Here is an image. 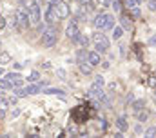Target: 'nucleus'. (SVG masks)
Here are the masks:
<instances>
[{
  "label": "nucleus",
  "instance_id": "nucleus-1",
  "mask_svg": "<svg viewBox=\"0 0 156 138\" xmlns=\"http://www.w3.org/2000/svg\"><path fill=\"white\" fill-rule=\"evenodd\" d=\"M93 24H94L96 29H100V31H107V29H113V27H115V16L109 15V13H100V15L94 16Z\"/></svg>",
  "mask_w": 156,
  "mask_h": 138
},
{
  "label": "nucleus",
  "instance_id": "nucleus-2",
  "mask_svg": "<svg viewBox=\"0 0 156 138\" xmlns=\"http://www.w3.org/2000/svg\"><path fill=\"white\" fill-rule=\"evenodd\" d=\"M93 44H94V49H96L100 55L107 53V49H109V45H111V44H109V38L102 33V31L93 33Z\"/></svg>",
  "mask_w": 156,
  "mask_h": 138
},
{
  "label": "nucleus",
  "instance_id": "nucleus-3",
  "mask_svg": "<svg viewBox=\"0 0 156 138\" xmlns=\"http://www.w3.org/2000/svg\"><path fill=\"white\" fill-rule=\"evenodd\" d=\"M58 42V29L49 26L44 33H42V45L44 47H53L55 44Z\"/></svg>",
  "mask_w": 156,
  "mask_h": 138
},
{
  "label": "nucleus",
  "instance_id": "nucleus-4",
  "mask_svg": "<svg viewBox=\"0 0 156 138\" xmlns=\"http://www.w3.org/2000/svg\"><path fill=\"white\" fill-rule=\"evenodd\" d=\"M40 0H33L29 5H27V13H29V20H31V26H38L40 24Z\"/></svg>",
  "mask_w": 156,
  "mask_h": 138
},
{
  "label": "nucleus",
  "instance_id": "nucleus-5",
  "mask_svg": "<svg viewBox=\"0 0 156 138\" xmlns=\"http://www.w3.org/2000/svg\"><path fill=\"white\" fill-rule=\"evenodd\" d=\"M15 20H16V24H18L20 27H24V29L31 26L29 13H27V9H24V7H18V9L15 11Z\"/></svg>",
  "mask_w": 156,
  "mask_h": 138
},
{
  "label": "nucleus",
  "instance_id": "nucleus-6",
  "mask_svg": "<svg viewBox=\"0 0 156 138\" xmlns=\"http://www.w3.org/2000/svg\"><path fill=\"white\" fill-rule=\"evenodd\" d=\"M55 9H56V15H58V18H67V16L71 15V7H69V5H67V2H64V0L56 2Z\"/></svg>",
  "mask_w": 156,
  "mask_h": 138
},
{
  "label": "nucleus",
  "instance_id": "nucleus-7",
  "mask_svg": "<svg viewBox=\"0 0 156 138\" xmlns=\"http://www.w3.org/2000/svg\"><path fill=\"white\" fill-rule=\"evenodd\" d=\"M71 116H73V120H75L76 124H83V122L87 120V116H89V114H87V111H85V107H83V105H78L76 109L71 113Z\"/></svg>",
  "mask_w": 156,
  "mask_h": 138
},
{
  "label": "nucleus",
  "instance_id": "nucleus-8",
  "mask_svg": "<svg viewBox=\"0 0 156 138\" xmlns=\"http://www.w3.org/2000/svg\"><path fill=\"white\" fill-rule=\"evenodd\" d=\"M80 34V29H78V24L76 20H71L69 24H67V27H66V36L69 38V40H76V36Z\"/></svg>",
  "mask_w": 156,
  "mask_h": 138
},
{
  "label": "nucleus",
  "instance_id": "nucleus-9",
  "mask_svg": "<svg viewBox=\"0 0 156 138\" xmlns=\"http://www.w3.org/2000/svg\"><path fill=\"white\" fill-rule=\"evenodd\" d=\"M56 18H58V15H56V9H55V4L49 2V5L45 9V24L47 26H53L56 22Z\"/></svg>",
  "mask_w": 156,
  "mask_h": 138
},
{
  "label": "nucleus",
  "instance_id": "nucleus-10",
  "mask_svg": "<svg viewBox=\"0 0 156 138\" xmlns=\"http://www.w3.org/2000/svg\"><path fill=\"white\" fill-rule=\"evenodd\" d=\"M89 95H91L93 98L100 100V102H104V100H105V93H104L102 85H98V84H93V85H91V89H89Z\"/></svg>",
  "mask_w": 156,
  "mask_h": 138
},
{
  "label": "nucleus",
  "instance_id": "nucleus-11",
  "mask_svg": "<svg viewBox=\"0 0 156 138\" xmlns=\"http://www.w3.org/2000/svg\"><path fill=\"white\" fill-rule=\"evenodd\" d=\"M87 62L94 67V66H100L102 64V58H100V53L98 51H89L87 53Z\"/></svg>",
  "mask_w": 156,
  "mask_h": 138
},
{
  "label": "nucleus",
  "instance_id": "nucleus-12",
  "mask_svg": "<svg viewBox=\"0 0 156 138\" xmlns=\"http://www.w3.org/2000/svg\"><path fill=\"white\" fill-rule=\"evenodd\" d=\"M5 78H7V82H9L11 85H22V84H24V78H22L20 74H16V73H15V74H13V73H9Z\"/></svg>",
  "mask_w": 156,
  "mask_h": 138
},
{
  "label": "nucleus",
  "instance_id": "nucleus-13",
  "mask_svg": "<svg viewBox=\"0 0 156 138\" xmlns=\"http://www.w3.org/2000/svg\"><path fill=\"white\" fill-rule=\"evenodd\" d=\"M115 124H116V127L122 131V133H125V131L129 129V122H127V118H125V116H118Z\"/></svg>",
  "mask_w": 156,
  "mask_h": 138
},
{
  "label": "nucleus",
  "instance_id": "nucleus-14",
  "mask_svg": "<svg viewBox=\"0 0 156 138\" xmlns=\"http://www.w3.org/2000/svg\"><path fill=\"white\" fill-rule=\"evenodd\" d=\"M131 107H133V111H134V114H136V113H140L142 109H145V100H144V98H138V100L133 102Z\"/></svg>",
  "mask_w": 156,
  "mask_h": 138
},
{
  "label": "nucleus",
  "instance_id": "nucleus-15",
  "mask_svg": "<svg viewBox=\"0 0 156 138\" xmlns=\"http://www.w3.org/2000/svg\"><path fill=\"white\" fill-rule=\"evenodd\" d=\"M120 24H122V27H123L125 31H129V29H131V26H133V24H131V16L122 15V16H120Z\"/></svg>",
  "mask_w": 156,
  "mask_h": 138
},
{
  "label": "nucleus",
  "instance_id": "nucleus-16",
  "mask_svg": "<svg viewBox=\"0 0 156 138\" xmlns=\"http://www.w3.org/2000/svg\"><path fill=\"white\" fill-rule=\"evenodd\" d=\"M87 53H89V51H85V47L78 49V53H76V62L78 64H80V62H87Z\"/></svg>",
  "mask_w": 156,
  "mask_h": 138
},
{
  "label": "nucleus",
  "instance_id": "nucleus-17",
  "mask_svg": "<svg viewBox=\"0 0 156 138\" xmlns=\"http://www.w3.org/2000/svg\"><path fill=\"white\" fill-rule=\"evenodd\" d=\"M78 66H80V71H82L83 74H91V73H93V66H91L89 62H80Z\"/></svg>",
  "mask_w": 156,
  "mask_h": 138
},
{
  "label": "nucleus",
  "instance_id": "nucleus-18",
  "mask_svg": "<svg viewBox=\"0 0 156 138\" xmlns=\"http://www.w3.org/2000/svg\"><path fill=\"white\" fill-rule=\"evenodd\" d=\"M40 91V85H31V87H26L24 91H20V95H35Z\"/></svg>",
  "mask_w": 156,
  "mask_h": 138
},
{
  "label": "nucleus",
  "instance_id": "nucleus-19",
  "mask_svg": "<svg viewBox=\"0 0 156 138\" xmlns=\"http://www.w3.org/2000/svg\"><path fill=\"white\" fill-rule=\"evenodd\" d=\"M75 42H78V44H80L82 47H85V49H87V45H89V38H87V36H83L82 33L76 36V40H75Z\"/></svg>",
  "mask_w": 156,
  "mask_h": 138
},
{
  "label": "nucleus",
  "instance_id": "nucleus-20",
  "mask_svg": "<svg viewBox=\"0 0 156 138\" xmlns=\"http://www.w3.org/2000/svg\"><path fill=\"white\" fill-rule=\"evenodd\" d=\"M136 118H138V122H147V118H149V111H147V109H142L140 113H136Z\"/></svg>",
  "mask_w": 156,
  "mask_h": 138
},
{
  "label": "nucleus",
  "instance_id": "nucleus-21",
  "mask_svg": "<svg viewBox=\"0 0 156 138\" xmlns=\"http://www.w3.org/2000/svg\"><path fill=\"white\" fill-rule=\"evenodd\" d=\"M122 33H123V27L120 26V27H113V38L115 40H120L122 38Z\"/></svg>",
  "mask_w": 156,
  "mask_h": 138
},
{
  "label": "nucleus",
  "instance_id": "nucleus-22",
  "mask_svg": "<svg viewBox=\"0 0 156 138\" xmlns=\"http://www.w3.org/2000/svg\"><path fill=\"white\" fill-rule=\"evenodd\" d=\"M140 2H142V0H127V7H129V9L138 7V5H140Z\"/></svg>",
  "mask_w": 156,
  "mask_h": 138
},
{
  "label": "nucleus",
  "instance_id": "nucleus-23",
  "mask_svg": "<svg viewBox=\"0 0 156 138\" xmlns=\"http://www.w3.org/2000/svg\"><path fill=\"white\" fill-rule=\"evenodd\" d=\"M111 2H113V0H96V4H98L100 7H109Z\"/></svg>",
  "mask_w": 156,
  "mask_h": 138
},
{
  "label": "nucleus",
  "instance_id": "nucleus-24",
  "mask_svg": "<svg viewBox=\"0 0 156 138\" xmlns=\"http://www.w3.org/2000/svg\"><path fill=\"white\" fill-rule=\"evenodd\" d=\"M38 71H33V73H31V74H29V78H27V80H29V82H38Z\"/></svg>",
  "mask_w": 156,
  "mask_h": 138
},
{
  "label": "nucleus",
  "instance_id": "nucleus-25",
  "mask_svg": "<svg viewBox=\"0 0 156 138\" xmlns=\"http://www.w3.org/2000/svg\"><path fill=\"white\" fill-rule=\"evenodd\" d=\"M111 7H113V9L118 13V11L122 9V4H120V0H113V2H111Z\"/></svg>",
  "mask_w": 156,
  "mask_h": 138
},
{
  "label": "nucleus",
  "instance_id": "nucleus-26",
  "mask_svg": "<svg viewBox=\"0 0 156 138\" xmlns=\"http://www.w3.org/2000/svg\"><path fill=\"white\" fill-rule=\"evenodd\" d=\"M154 135H156V127H149L145 131V136H154Z\"/></svg>",
  "mask_w": 156,
  "mask_h": 138
},
{
  "label": "nucleus",
  "instance_id": "nucleus-27",
  "mask_svg": "<svg viewBox=\"0 0 156 138\" xmlns=\"http://www.w3.org/2000/svg\"><path fill=\"white\" fill-rule=\"evenodd\" d=\"M94 84H98V85H104V84H105L104 76H100V74H98V76H96V80H94Z\"/></svg>",
  "mask_w": 156,
  "mask_h": 138
},
{
  "label": "nucleus",
  "instance_id": "nucleus-28",
  "mask_svg": "<svg viewBox=\"0 0 156 138\" xmlns=\"http://www.w3.org/2000/svg\"><path fill=\"white\" fill-rule=\"evenodd\" d=\"M149 9L153 13H156V0H149Z\"/></svg>",
  "mask_w": 156,
  "mask_h": 138
},
{
  "label": "nucleus",
  "instance_id": "nucleus-29",
  "mask_svg": "<svg viewBox=\"0 0 156 138\" xmlns=\"http://www.w3.org/2000/svg\"><path fill=\"white\" fill-rule=\"evenodd\" d=\"M56 74H58L60 78H66V71H64V69H58V71H56Z\"/></svg>",
  "mask_w": 156,
  "mask_h": 138
},
{
  "label": "nucleus",
  "instance_id": "nucleus-30",
  "mask_svg": "<svg viewBox=\"0 0 156 138\" xmlns=\"http://www.w3.org/2000/svg\"><path fill=\"white\" fill-rule=\"evenodd\" d=\"M149 45H156V34H153V36L149 38Z\"/></svg>",
  "mask_w": 156,
  "mask_h": 138
},
{
  "label": "nucleus",
  "instance_id": "nucleus-31",
  "mask_svg": "<svg viewBox=\"0 0 156 138\" xmlns=\"http://www.w3.org/2000/svg\"><path fill=\"white\" fill-rule=\"evenodd\" d=\"M134 131H136V133H142V125H140V124H138V125H136V127H134Z\"/></svg>",
  "mask_w": 156,
  "mask_h": 138
},
{
  "label": "nucleus",
  "instance_id": "nucleus-32",
  "mask_svg": "<svg viewBox=\"0 0 156 138\" xmlns=\"http://www.w3.org/2000/svg\"><path fill=\"white\" fill-rule=\"evenodd\" d=\"M78 2H80V4H82V5H85V4H89V2H91V0H78Z\"/></svg>",
  "mask_w": 156,
  "mask_h": 138
},
{
  "label": "nucleus",
  "instance_id": "nucleus-33",
  "mask_svg": "<svg viewBox=\"0 0 156 138\" xmlns=\"http://www.w3.org/2000/svg\"><path fill=\"white\" fill-rule=\"evenodd\" d=\"M56 2H60V0H51V4H56Z\"/></svg>",
  "mask_w": 156,
  "mask_h": 138
},
{
  "label": "nucleus",
  "instance_id": "nucleus-34",
  "mask_svg": "<svg viewBox=\"0 0 156 138\" xmlns=\"http://www.w3.org/2000/svg\"><path fill=\"white\" fill-rule=\"evenodd\" d=\"M154 102H156V91H154Z\"/></svg>",
  "mask_w": 156,
  "mask_h": 138
}]
</instances>
